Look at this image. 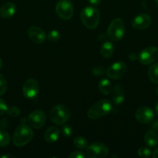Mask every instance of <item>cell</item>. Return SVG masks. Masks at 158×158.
Here are the masks:
<instances>
[{"label": "cell", "instance_id": "cell-1", "mask_svg": "<svg viewBox=\"0 0 158 158\" xmlns=\"http://www.w3.org/2000/svg\"><path fill=\"white\" fill-rule=\"evenodd\" d=\"M80 18L87 29H94L99 23L100 13L96 8L93 6H87L81 12Z\"/></svg>", "mask_w": 158, "mask_h": 158}, {"label": "cell", "instance_id": "cell-2", "mask_svg": "<svg viewBox=\"0 0 158 158\" xmlns=\"http://www.w3.org/2000/svg\"><path fill=\"white\" fill-rule=\"evenodd\" d=\"M33 137V131L29 126L22 123L17 127L12 137V142L14 145L18 148L25 146L31 141Z\"/></svg>", "mask_w": 158, "mask_h": 158}, {"label": "cell", "instance_id": "cell-3", "mask_svg": "<svg viewBox=\"0 0 158 158\" xmlns=\"http://www.w3.org/2000/svg\"><path fill=\"white\" fill-rule=\"evenodd\" d=\"M112 109V103L108 100H101L96 102L94 105L88 109L87 115L91 120L99 119L103 116L107 115Z\"/></svg>", "mask_w": 158, "mask_h": 158}, {"label": "cell", "instance_id": "cell-4", "mask_svg": "<svg viewBox=\"0 0 158 158\" xmlns=\"http://www.w3.org/2000/svg\"><path fill=\"white\" fill-rule=\"evenodd\" d=\"M71 117L70 109L65 105L59 104L54 106L50 111V119L57 125H63Z\"/></svg>", "mask_w": 158, "mask_h": 158}, {"label": "cell", "instance_id": "cell-5", "mask_svg": "<svg viewBox=\"0 0 158 158\" xmlns=\"http://www.w3.org/2000/svg\"><path fill=\"white\" fill-rule=\"evenodd\" d=\"M125 34V24L121 19H115L110 23L107 30V35L112 41H119Z\"/></svg>", "mask_w": 158, "mask_h": 158}, {"label": "cell", "instance_id": "cell-6", "mask_svg": "<svg viewBox=\"0 0 158 158\" xmlns=\"http://www.w3.org/2000/svg\"><path fill=\"white\" fill-rule=\"evenodd\" d=\"M158 58V48L156 46H149L143 49L138 54V60L143 65H150Z\"/></svg>", "mask_w": 158, "mask_h": 158}, {"label": "cell", "instance_id": "cell-7", "mask_svg": "<svg viewBox=\"0 0 158 158\" xmlns=\"http://www.w3.org/2000/svg\"><path fill=\"white\" fill-rule=\"evenodd\" d=\"M108 148L102 143H93L87 147L86 156L89 158H105L108 155Z\"/></svg>", "mask_w": 158, "mask_h": 158}, {"label": "cell", "instance_id": "cell-8", "mask_svg": "<svg viewBox=\"0 0 158 158\" xmlns=\"http://www.w3.org/2000/svg\"><path fill=\"white\" fill-rule=\"evenodd\" d=\"M56 12L60 19L68 20L74 14V7L70 0H60L56 5Z\"/></svg>", "mask_w": 158, "mask_h": 158}, {"label": "cell", "instance_id": "cell-9", "mask_svg": "<svg viewBox=\"0 0 158 158\" xmlns=\"http://www.w3.org/2000/svg\"><path fill=\"white\" fill-rule=\"evenodd\" d=\"M127 70V66L124 62L119 61L112 64L106 69V75L112 80H119L122 78Z\"/></svg>", "mask_w": 158, "mask_h": 158}, {"label": "cell", "instance_id": "cell-10", "mask_svg": "<svg viewBox=\"0 0 158 158\" xmlns=\"http://www.w3.org/2000/svg\"><path fill=\"white\" fill-rule=\"evenodd\" d=\"M46 117L44 112L40 110H36L31 112L28 116L27 121L29 127L34 129H40L46 123Z\"/></svg>", "mask_w": 158, "mask_h": 158}, {"label": "cell", "instance_id": "cell-11", "mask_svg": "<svg viewBox=\"0 0 158 158\" xmlns=\"http://www.w3.org/2000/svg\"><path fill=\"white\" fill-rule=\"evenodd\" d=\"M40 86L37 80L29 78L24 83L23 86V94L26 98L33 99L39 94Z\"/></svg>", "mask_w": 158, "mask_h": 158}, {"label": "cell", "instance_id": "cell-12", "mask_svg": "<svg viewBox=\"0 0 158 158\" xmlns=\"http://www.w3.org/2000/svg\"><path fill=\"white\" fill-rule=\"evenodd\" d=\"M135 117L138 122L143 124L150 123L154 118V113L153 110L148 106H140L136 110Z\"/></svg>", "mask_w": 158, "mask_h": 158}, {"label": "cell", "instance_id": "cell-13", "mask_svg": "<svg viewBox=\"0 0 158 158\" xmlns=\"http://www.w3.org/2000/svg\"><path fill=\"white\" fill-rule=\"evenodd\" d=\"M27 34L29 38L36 44L44 43L46 39V34L41 28L37 26H31L28 29Z\"/></svg>", "mask_w": 158, "mask_h": 158}, {"label": "cell", "instance_id": "cell-14", "mask_svg": "<svg viewBox=\"0 0 158 158\" xmlns=\"http://www.w3.org/2000/svg\"><path fill=\"white\" fill-rule=\"evenodd\" d=\"M150 24H151V19L147 14L145 13L139 14L132 21L133 28L138 30L147 29Z\"/></svg>", "mask_w": 158, "mask_h": 158}, {"label": "cell", "instance_id": "cell-15", "mask_svg": "<svg viewBox=\"0 0 158 158\" xmlns=\"http://www.w3.org/2000/svg\"><path fill=\"white\" fill-rule=\"evenodd\" d=\"M112 102L116 105H120L123 103L125 98V90L124 87L121 84H116L112 90Z\"/></svg>", "mask_w": 158, "mask_h": 158}, {"label": "cell", "instance_id": "cell-16", "mask_svg": "<svg viewBox=\"0 0 158 158\" xmlns=\"http://www.w3.org/2000/svg\"><path fill=\"white\" fill-rule=\"evenodd\" d=\"M16 12V6L13 2H6L0 9V16L2 19H9L13 16Z\"/></svg>", "mask_w": 158, "mask_h": 158}, {"label": "cell", "instance_id": "cell-17", "mask_svg": "<svg viewBox=\"0 0 158 158\" xmlns=\"http://www.w3.org/2000/svg\"><path fill=\"white\" fill-rule=\"evenodd\" d=\"M60 137V130L56 127H50L44 133V139L47 143H52Z\"/></svg>", "mask_w": 158, "mask_h": 158}, {"label": "cell", "instance_id": "cell-18", "mask_svg": "<svg viewBox=\"0 0 158 158\" xmlns=\"http://www.w3.org/2000/svg\"><path fill=\"white\" fill-rule=\"evenodd\" d=\"M144 141L150 148H155L158 144V135L156 131L153 130L147 131L144 136Z\"/></svg>", "mask_w": 158, "mask_h": 158}, {"label": "cell", "instance_id": "cell-19", "mask_svg": "<svg viewBox=\"0 0 158 158\" xmlns=\"http://www.w3.org/2000/svg\"><path fill=\"white\" fill-rule=\"evenodd\" d=\"M115 51V47L114 45L112 44V43L111 42L106 41L102 45V47H101V54H102V56L105 59L110 58V57L112 56V54L114 53Z\"/></svg>", "mask_w": 158, "mask_h": 158}, {"label": "cell", "instance_id": "cell-20", "mask_svg": "<svg viewBox=\"0 0 158 158\" xmlns=\"http://www.w3.org/2000/svg\"><path fill=\"white\" fill-rule=\"evenodd\" d=\"M99 89L103 95H108L112 90L111 82L108 79H102L99 83Z\"/></svg>", "mask_w": 158, "mask_h": 158}, {"label": "cell", "instance_id": "cell-21", "mask_svg": "<svg viewBox=\"0 0 158 158\" xmlns=\"http://www.w3.org/2000/svg\"><path fill=\"white\" fill-rule=\"evenodd\" d=\"M147 73L150 81L155 84H158V63L151 65L149 67Z\"/></svg>", "mask_w": 158, "mask_h": 158}, {"label": "cell", "instance_id": "cell-22", "mask_svg": "<svg viewBox=\"0 0 158 158\" xmlns=\"http://www.w3.org/2000/svg\"><path fill=\"white\" fill-rule=\"evenodd\" d=\"M10 142V136L4 129L0 130V148L8 146Z\"/></svg>", "mask_w": 158, "mask_h": 158}, {"label": "cell", "instance_id": "cell-23", "mask_svg": "<svg viewBox=\"0 0 158 158\" xmlns=\"http://www.w3.org/2000/svg\"><path fill=\"white\" fill-rule=\"evenodd\" d=\"M73 144L77 149H85L88 146V141L83 137H77L73 140Z\"/></svg>", "mask_w": 158, "mask_h": 158}, {"label": "cell", "instance_id": "cell-24", "mask_svg": "<svg viewBox=\"0 0 158 158\" xmlns=\"http://www.w3.org/2000/svg\"><path fill=\"white\" fill-rule=\"evenodd\" d=\"M8 88L7 80L2 74H0V96L3 95L6 92Z\"/></svg>", "mask_w": 158, "mask_h": 158}, {"label": "cell", "instance_id": "cell-25", "mask_svg": "<svg viewBox=\"0 0 158 158\" xmlns=\"http://www.w3.org/2000/svg\"><path fill=\"white\" fill-rule=\"evenodd\" d=\"M6 113H7L8 115L10 116V117H16L20 115V114H21V110H20V108L17 107V106H11L7 108Z\"/></svg>", "mask_w": 158, "mask_h": 158}, {"label": "cell", "instance_id": "cell-26", "mask_svg": "<svg viewBox=\"0 0 158 158\" xmlns=\"http://www.w3.org/2000/svg\"><path fill=\"white\" fill-rule=\"evenodd\" d=\"M138 155L139 157L143 158H148L150 156H152V152L147 147H141L139 150H138Z\"/></svg>", "mask_w": 158, "mask_h": 158}, {"label": "cell", "instance_id": "cell-27", "mask_svg": "<svg viewBox=\"0 0 158 158\" xmlns=\"http://www.w3.org/2000/svg\"><path fill=\"white\" fill-rule=\"evenodd\" d=\"M46 38L52 43H55L60 40V33L57 30H52L46 35Z\"/></svg>", "mask_w": 158, "mask_h": 158}, {"label": "cell", "instance_id": "cell-28", "mask_svg": "<svg viewBox=\"0 0 158 158\" xmlns=\"http://www.w3.org/2000/svg\"><path fill=\"white\" fill-rule=\"evenodd\" d=\"M61 133L64 137H71V136L72 135L73 133V129L72 127H71V125L64 124V123L63 126H62L61 127Z\"/></svg>", "mask_w": 158, "mask_h": 158}, {"label": "cell", "instance_id": "cell-29", "mask_svg": "<svg viewBox=\"0 0 158 158\" xmlns=\"http://www.w3.org/2000/svg\"><path fill=\"white\" fill-rule=\"evenodd\" d=\"M91 73L95 76H102L106 73V70L103 66H95L91 68Z\"/></svg>", "mask_w": 158, "mask_h": 158}, {"label": "cell", "instance_id": "cell-30", "mask_svg": "<svg viewBox=\"0 0 158 158\" xmlns=\"http://www.w3.org/2000/svg\"><path fill=\"white\" fill-rule=\"evenodd\" d=\"M86 154H84L82 151H74V152L71 153L68 157L69 158H84L85 157Z\"/></svg>", "mask_w": 158, "mask_h": 158}, {"label": "cell", "instance_id": "cell-31", "mask_svg": "<svg viewBox=\"0 0 158 158\" xmlns=\"http://www.w3.org/2000/svg\"><path fill=\"white\" fill-rule=\"evenodd\" d=\"M7 105H6V102L4 100H2V98H0V116L3 115L5 113H6L7 110Z\"/></svg>", "mask_w": 158, "mask_h": 158}, {"label": "cell", "instance_id": "cell-32", "mask_svg": "<svg viewBox=\"0 0 158 158\" xmlns=\"http://www.w3.org/2000/svg\"><path fill=\"white\" fill-rule=\"evenodd\" d=\"M8 127V121L6 119H2V120L0 121V127L2 129H6Z\"/></svg>", "mask_w": 158, "mask_h": 158}, {"label": "cell", "instance_id": "cell-33", "mask_svg": "<svg viewBox=\"0 0 158 158\" xmlns=\"http://www.w3.org/2000/svg\"><path fill=\"white\" fill-rule=\"evenodd\" d=\"M101 1L102 0H88L90 4H91L92 6H98V5L100 4Z\"/></svg>", "mask_w": 158, "mask_h": 158}, {"label": "cell", "instance_id": "cell-34", "mask_svg": "<svg viewBox=\"0 0 158 158\" xmlns=\"http://www.w3.org/2000/svg\"><path fill=\"white\" fill-rule=\"evenodd\" d=\"M152 129L155 131H158V120H156L152 125Z\"/></svg>", "mask_w": 158, "mask_h": 158}, {"label": "cell", "instance_id": "cell-35", "mask_svg": "<svg viewBox=\"0 0 158 158\" xmlns=\"http://www.w3.org/2000/svg\"><path fill=\"white\" fill-rule=\"evenodd\" d=\"M129 59L131 60H138V55H136V54L133 53V52H132L131 54H130L129 56Z\"/></svg>", "mask_w": 158, "mask_h": 158}, {"label": "cell", "instance_id": "cell-36", "mask_svg": "<svg viewBox=\"0 0 158 158\" xmlns=\"http://www.w3.org/2000/svg\"><path fill=\"white\" fill-rule=\"evenodd\" d=\"M152 157L154 158H158V148H156V149H155V151H153V154H152Z\"/></svg>", "mask_w": 158, "mask_h": 158}, {"label": "cell", "instance_id": "cell-37", "mask_svg": "<svg viewBox=\"0 0 158 158\" xmlns=\"http://www.w3.org/2000/svg\"><path fill=\"white\" fill-rule=\"evenodd\" d=\"M1 157L2 158H11V157L14 158L15 157H14L13 155H11V154H5V155L2 156Z\"/></svg>", "mask_w": 158, "mask_h": 158}, {"label": "cell", "instance_id": "cell-38", "mask_svg": "<svg viewBox=\"0 0 158 158\" xmlns=\"http://www.w3.org/2000/svg\"><path fill=\"white\" fill-rule=\"evenodd\" d=\"M156 110V115H157V117H158V103H157V104H156V110Z\"/></svg>", "mask_w": 158, "mask_h": 158}, {"label": "cell", "instance_id": "cell-39", "mask_svg": "<svg viewBox=\"0 0 158 158\" xmlns=\"http://www.w3.org/2000/svg\"><path fill=\"white\" fill-rule=\"evenodd\" d=\"M2 60L0 58V69H2Z\"/></svg>", "mask_w": 158, "mask_h": 158}, {"label": "cell", "instance_id": "cell-40", "mask_svg": "<svg viewBox=\"0 0 158 158\" xmlns=\"http://www.w3.org/2000/svg\"><path fill=\"white\" fill-rule=\"evenodd\" d=\"M156 94L158 95V86H157V88L156 89Z\"/></svg>", "mask_w": 158, "mask_h": 158}, {"label": "cell", "instance_id": "cell-41", "mask_svg": "<svg viewBox=\"0 0 158 158\" xmlns=\"http://www.w3.org/2000/svg\"><path fill=\"white\" fill-rule=\"evenodd\" d=\"M155 1H156V4L158 5V0H155Z\"/></svg>", "mask_w": 158, "mask_h": 158}]
</instances>
